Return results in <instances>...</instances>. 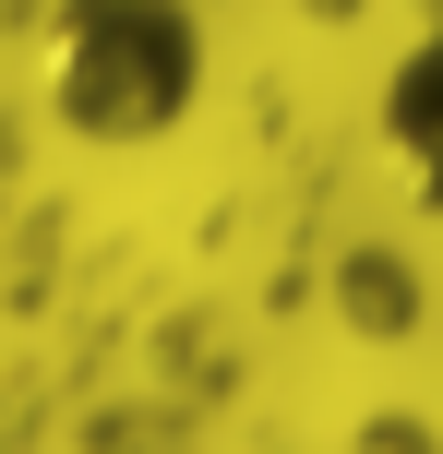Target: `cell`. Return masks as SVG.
I'll return each mask as SVG.
<instances>
[{
    "label": "cell",
    "mask_w": 443,
    "mask_h": 454,
    "mask_svg": "<svg viewBox=\"0 0 443 454\" xmlns=\"http://www.w3.org/2000/svg\"><path fill=\"white\" fill-rule=\"evenodd\" d=\"M192 12L180 0H72L48 24V96H60L72 132L96 144H132V132H168L192 108Z\"/></svg>",
    "instance_id": "cell-1"
}]
</instances>
